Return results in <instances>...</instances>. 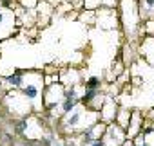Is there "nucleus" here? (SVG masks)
I'll return each mask as SVG.
<instances>
[{
  "label": "nucleus",
  "mask_w": 154,
  "mask_h": 146,
  "mask_svg": "<svg viewBox=\"0 0 154 146\" xmlns=\"http://www.w3.org/2000/svg\"><path fill=\"white\" fill-rule=\"evenodd\" d=\"M24 130H26V121H20V123H18V126H17V132H18V133H22Z\"/></svg>",
  "instance_id": "nucleus-6"
},
{
  "label": "nucleus",
  "mask_w": 154,
  "mask_h": 146,
  "mask_svg": "<svg viewBox=\"0 0 154 146\" xmlns=\"http://www.w3.org/2000/svg\"><path fill=\"white\" fill-rule=\"evenodd\" d=\"M72 107H74V101H72V99H67V101L63 103V110H65V112H71Z\"/></svg>",
  "instance_id": "nucleus-3"
},
{
  "label": "nucleus",
  "mask_w": 154,
  "mask_h": 146,
  "mask_svg": "<svg viewBox=\"0 0 154 146\" xmlns=\"http://www.w3.org/2000/svg\"><path fill=\"white\" fill-rule=\"evenodd\" d=\"M24 94H26V96H27L29 99H35V98H36V94H38V90H36V89H35L33 85H29V87H27V89L24 90Z\"/></svg>",
  "instance_id": "nucleus-1"
},
{
  "label": "nucleus",
  "mask_w": 154,
  "mask_h": 146,
  "mask_svg": "<svg viewBox=\"0 0 154 146\" xmlns=\"http://www.w3.org/2000/svg\"><path fill=\"white\" fill-rule=\"evenodd\" d=\"M147 4H149V6H152V4H154V0H147Z\"/></svg>",
  "instance_id": "nucleus-9"
},
{
  "label": "nucleus",
  "mask_w": 154,
  "mask_h": 146,
  "mask_svg": "<svg viewBox=\"0 0 154 146\" xmlns=\"http://www.w3.org/2000/svg\"><path fill=\"white\" fill-rule=\"evenodd\" d=\"M96 87H98V80L96 78H91L87 81V89H96Z\"/></svg>",
  "instance_id": "nucleus-4"
},
{
  "label": "nucleus",
  "mask_w": 154,
  "mask_h": 146,
  "mask_svg": "<svg viewBox=\"0 0 154 146\" xmlns=\"http://www.w3.org/2000/svg\"><path fill=\"white\" fill-rule=\"evenodd\" d=\"M58 146H62V144H58Z\"/></svg>",
  "instance_id": "nucleus-11"
},
{
  "label": "nucleus",
  "mask_w": 154,
  "mask_h": 146,
  "mask_svg": "<svg viewBox=\"0 0 154 146\" xmlns=\"http://www.w3.org/2000/svg\"><path fill=\"white\" fill-rule=\"evenodd\" d=\"M78 119H80V115H78V114H74V115L71 117V124H76V123H78Z\"/></svg>",
  "instance_id": "nucleus-7"
},
{
  "label": "nucleus",
  "mask_w": 154,
  "mask_h": 146,
  "mask_svg": "<svg viewBox=\"0 0 154 146\" xmlns=\"http://www.w3.org/2000/svg\"><path fill=\"white\" fill-rule=\"evenodd\" d=\"M8 81L13 83V85H20V83H22V76H20V74H13V76L8 78Z\"/></svg>",
  "instance_id": "nucleus-2"
},
{
  "label": "nucleus",
  "mask_w": 154,
  "mask_h": 146,
  "mask_svg": "<svg viewBox=\"0 0 154 146\" xmlns=\"http://www.w3.org/2000/svg\"><path fill=\"white\" fill-rule=\"evenodd\" d=\"M91 146H103V144H102V142H93Z\"/></svg>",
  "instance_id": "nucleus-8"
},
{
  "label": "nucleus",
  "mask_w": 154,
  "mask_h": 146,
  "mask_svg": "<svg viewBox=\"0 0 154 146\" xmlns=\"http://www.w3.org/2000/svg\"><path fill=\"white\" fill-rule=\"evenodd\" d=\"M94 96H96V89H91V90L87 92V96L84 98V101H91V99H93Z\"/></svg>",
  "instance_id": "nucleus-5"
},
{
  "label": "nucleus",
  "mask_w": 154,
  "mask_h": 146,
  "mask_svg": "<svg viewBox=\"0 0 154 146\" xmlns=\"http://www.w3.org/2000/svg\"><path fill=\"white\" fill-rule=\"evenodd\" d=\"M0 22H2V15H0Z\"/></svg>",
  "instance_id": "nucleus-10"
}]
</instances>
